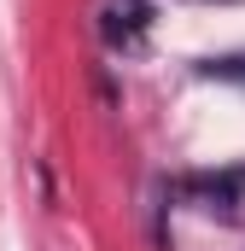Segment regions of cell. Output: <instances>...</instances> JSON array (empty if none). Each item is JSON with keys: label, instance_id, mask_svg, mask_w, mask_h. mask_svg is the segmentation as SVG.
Here are the masks:
<instances>
[{"label": "cell", "instance_id": "6da1fadb", "mask_svg": "<svg viewBox=\"0 0 245 251\" xmlns=\"http://www.w3.org/2000/svg\"><path fill=\"white\" fill-rule=\"evenodd\" d=\"M99 35H105L111 53H140L146 35H152V6H146V0H105Z\"/></svg>", "mask_w": 245, "mask_h": 251}, {"label": "cell", "instance_id": "7a4b0ae2", "mask_svg": "<svg viewBox=\"0 0 245 251\" xmlns=\"http://www.w3.org/2000/svg\"><path fill=\"white\" fill-rule=\"evenodd\" d=\"M187 193H198V199H210V210H216V199H222V210H245V170L240 176H198V181H187Z\"/></svg>", "mask_w": 245, "mask_h": 251}, {"label": "cell", "instance_id": "3957f363", "mask_svg": "<svg viewBox=\"0 0 245 251\" xmlns=\"http://www.w3.org/2000/svg\"><path fill=\"white\" fill-rule=\"evenodd\" d=\"M210 82H245V53H228V59H204L198 64Z\"/></svg>", "mask_w": 245, "mask_h": 251}]
</instances>
